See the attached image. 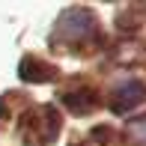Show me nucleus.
<instances>
[{
	"instance_id": "nucleus-4",
	"label": "nucleus",
	"mask_w": 146,
	"mask_h": 146,
	"mask_svg": "<svg viewBox=\"0 0 146 146\" xmlns=\"http://www.w3.org/2000/svg\"><path fill=\"white\" fill-rule=\"evenodd\" d=\"M57 75V69L51 63H42L39 57H27L21 63V78L24 81H33V84H42V81H51Z\"/></svg>"
},
{
	"instance_id": "nucleus-5",
	"label": "nucleus",
	"mask_w": 146,
	"mask_h": 146,
	"mask_svg": "<svg viewBox=\"0 0 146 146\" xmlns=\"http://www.w3.org/2000/svg\"><path fill=\"white\" fill-rule=\"evenodd\" d=\"M63 102L69 104L75 113H90V110L98 104V98L92 96L90 90H84V92H66V96H63Z\"/></svg>"
},
{
	"instance_id": "nucleus-2",
	"label": "nucleus",
	"mask_w": 146,
	"mask_h": 146,
	"mask_svg": "<svg viewBox=\"0 0 146 146\" xmlns=\"http://www.w3.org/2000/svg\"><path fill=\"white\" fill-rule=\"evenodd\" d=\"M57 134H60V116H57L54 108H36V110H30L27 119L21 122V137L27 143L45 146V143L54 140Z\"/></svg>"
},
{
	"instance_id": "nucleus-3",
	"label": "nucleus",
	"mask_w": 146,
	"mask_h": 146,
	"mask_svg": "<svg viewBox=\"0 0 146 146\" xmlns=\"http://www.w3.org/2000/svg\"><path fill=\"white\" fill-rule=\"evenodd\" d=\"M146 102V84L143 81H125L119 84V87L110 92L108 104L110 110H116V113H128V110H134L137 104Z\"/></svg>"
},
{
	"instance_id": "nucleus-1",
	"label": "nucleus",
	"mask_w": 146,
	"mask_h": 146,
	"mask_svg": "<svg viewBox=\"0 0 146 146\" xmlns=\"http://www.w3.org/2000/svg\"><path fill=\"white\" fill-rule=\"evenodd\" d=\"M54 42L66 45L72 51H87L90 45L98 42V21L90 9H81V6H72L66 9L63 15L57 18V27H54Z\"/></svg>"
}]
</instances>
